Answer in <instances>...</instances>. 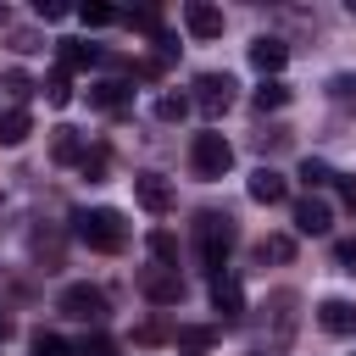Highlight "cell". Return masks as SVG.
Instances as JSON below:
<instances>
[{
    "label": "cell",
    "mask_w": 356,
    "mask_h": 356,
    "mask_svg": "<svg viewBox=\"0 0 356 356\" xmlns=\"http://www.w3.org/2000/svg\"><path fill=\"white\" fill-rule=\"evenodd\" d=\"M72 234H78L89 250H100V256H117V250L128 245V222H122V211H111V206H83V211H72Z\"/></svg>",
    "instance_id": "1"
},
{
    "label": "cell",
    "mask_w": 356,
    "mask_h": 356,
    "mask_svg": "<svg viewBox=\"0 0 356 356\" xmlns=\"http://www.w3.org/2000/svg\"><path fill=\"white\" fill-rule=\"evenodd\" d=\"M234 245H239V228H234L228 211H200V217H195V256H200V267H206L211 278L222 273V261H228Z\"/></svg>",
    "instance_id": "2"
},
{
    "label": "cell",
    "mask_w": 356,
    "mask_h": 356,
    "mask_svg": "<svg viewBox=\"0 0 356 356\" xmlns=\"http://www.w3.org/2000/svg\"><path fill=\"white\" fill-rule=\"evenodd\" d=\"M189 167H195V178H222V172L234 167V145H228L222 134H195Z\"/></svg>",
    "instance_id": "3"
},
{
    "label": "cell",
    "mask_w": 356,
    "mask_h": 356,
    "mask_svg": "<svg viewBox=\"0 0 356 356\" xmlns=\"http://www.w3.org/2000/svg\"><path fill=\"white\" fill-rule=\"evenodd\" d=\"M56 312L72 317V323H100V317H106V289H95V284H67L61 300H56Z\"/></svg>",
    "instance_id": "4"
},
{
    "label": "cell",
    "mask_w": 356,
    "mask_h": 356,
    "mask_svg": "<svg viewBox=\"0 0 356 356\" xmlns=\"http://www.w3.org/2000/svg\"><path fill=\"white\" fill-rule=\"evenodd\" d=\"M234 89H239V83H234L228 72H200V78H195V106H200V117L217 122V117L234 106Z\"/></svg>",
    "instance_id": "5"
},
{
    "label": "cell",
    "mask_w": 356,
    "mask_h": 356,
    "mask_svg": "<svg viewBox=\"0 0 356 356\" xmlns=\"http://www.w3.org/2000/svg\"><path fill=\"white\" fill-rule=\"evenodd\" d=\"M139 295H145L150 306H178V300H184L178 267H145V273H139Z\"/></svg>",
    "instance_id": "6"
},
{
    "label": "cell",
    "mask_w": 356,
    "mask_h": 356,
    "mask_svg": "<svg viewBox=\"0 0 356 356\" xmlns=\"http://www.w3.org/2000/svg\"><path fill=\"white\" fill-rule=\"evenodd\" d=\"M134 200H139L150 217H167V211H172V184H167L161 172H139V178H134Z\"/></svg>",
    "instance_id": "7"
},
{
    "label": "cell",
    "mask_w": 356,
    "mask_h": 356,
    "mask_svg": "<svg viewBox=\"0 0 356 356\" xmlns=\"http://www.w3.org/2000/svg\"><path fill=\"white\" fill-rule=\"evenodd\" d=\"M334 228V211H328V200L323 195H306V200H295V234H306V239H323Z\"/></svg>",
    "instance_id": "8"
},
{
    "label": "cell",
    "mask_w": 356,
    "mask_h": 356,
    "mask_svg": "<svg viewBox=\"0 0 356 356\" xmlns=\"http://www.w3.org/2000/svg\"><path fill=\"white\" fill-rule=\"evenodd\" d=\"M211 306H217L228 323H239V317H245V289H239V278L217 273V278H211Z\"/></svg>",
    "instance_id": "9"
},
{
    "label": "cell",
    "mask_w": 356,
    "mask_h": 356,
    "mask_svg": "<svg viewBox=\"0 0 356 356\" xmlns=\"http://www.w3.org/2000/svg\"><path fill=\"white\" fill-rule=\"evenodd\" d=\"M317 323H323V334L350 339V334H356V306H350V300H323V306H317Z\"/></svg>",
    "instance_id": "10"
},
{
    "label": "cell",
    "mask_w": 356,
    "mask_h": 356,
    "mask_svg": "<svg viewBox=\"0 0 356 356\" xmlns=\"http://www.w3.org/2000/svg\"><path fill=\"white\" fill-rule=\"evenodd\" d=\"M211 345H217V328H206V323L172 328V350H178V356H211Z\"/></svg>",
    "instance_id": "11"
},
{
    "label": "cell",
    "mask_w": 356,
    "mask_h": 356,
    "mask_svg": "<svg viewBox=\"0 0 356 356\" xmlns=\"http://www.w3.org/2000/svg\"><path fill=\"white\" fill-rule=\"evenodd\" d=\"M184 28H189L195 39H217V33H222V11L206 6V0H189V6H184Z\"/></svg>",
    "instance_id": "12"
},
{
    "label": "cell",
    "mask_w": 356,
    "mask_h": 356,
    "mask_svg": "<svg viewBox=\"0 0 356 356\" xmlns=\"http://www.w3.org/2000/svg\"><path fill=\"white\" fill-rule=\"evenodd\" d=\"M56 67H61V72L100 67V50H95V44H83V39H56Z\"/></svg>",
    "instance_id": "13"
},
{
    "label": "cell",
    "mask_w": 356,
    "mask_h": 356,
    "mask_svg": "<svg viewBox=\"0 0 356 356\" xmlns=\"http://www.w3.org/2000/svg\"><path fill=\"white\" fill-rule=\"evenodd\" d=\"M284 61H289V44H284V39H273V33H261V39L250 44V67H256L261 78H273V72H278Z\"/></svg>",
    "instance_id": "14"
},
{
    "label": "cell",
    "mask_w": 356,
    "mask_h": 356,
    "mask_svg": "<svg viewBox=\"0 0 356 356\" xmlns=\"http://www.w3.org/2000/svg\"><path fill=\"white\" fill-rule=\"evenodd\" d=\"M284 195H289L284 172H273V167H256V172H250V200H261V206H278Z\"/></svg>",
    "instance_id": "15"
},
{
    "label": "cell",
    "mask_w": 356,
    "mask_h": 356,
    "mask_svg": "<svg viewBox=\"0 0 356 356\" xmlns=\"http://www.w3.org/2000/svg\"><path fill=\"white\" fill-rule=\"evenodd\" d=\"M50 156H56L61 167H78V161L89 156V145L78 139V128H56V139H50Z\"/></svg>",
    "instance_id": "16"
},
{
    "label": "cell",
    "mask_w": 356,
    "mask_h": 356,
    "mask_svg": "<svg viewBox=\"0 0 356 356\" xmlns=\"http://www.w3.org/2000/svg\"><path fill=\"white\" fill-rule=\"evenodd\" d=\"M33 134V117H28V106H11V111H0V145H22Z\"/></svg>",
    "instance_id": "17"
},
{
    "label": "cell",
    "mask_w": 356,
    "mask_h": 356,
    "mask_svg": "<svg viewBox=\"0 0 356 356\" xmlns=\"http://www.w3.org/2000/svg\"><path fill=\"white\" fill-rule=\"evenodd\" d=\"M72 11H78L83 28H111V22H122V11L106 6V0H83V6H72Z\"/></svg>",
    "instance_id": "18"
},
{
    "label": "cell",
    "mask_w": 356,
    "mask_h": 356,
    "mask_svg": "<svg viewBox=\"0 0 356 356\" xmlns=\"http://www.w3.org/2000/svg\"><path fill=\"white\" fill-rule=\"evenodd\" d=\"M89 106H100V111H122V106H128V83H117V78L95 83V89H89Z\"/></svg>",
    "instance_id": "19"
},
{
    "label": "cell",
    "mask_w": 356,
    "mask_h": 356,
    "mask_svg": "<svg viewBox=\"0 0 356 356\" xmlns=\"http://www.w3.org/2000/svg\"><path fill=\"white\" fill-rule=\"evenodd\" d=\"M250 100H256V111H278V106H289V83H278V78H261Z\"/></svg>",
    "instance_id": "20"
},
{
    "label": "cell",
    "mask_w": 356,
    "mask_h": 356,
    "mask_svg": "<svg viewBox=\"0 0 356 356\" xmlns=\"http://www.w3.org/2000/svg\"><path fill=\"white\" fill-rule=\"evenodd\" d=\"M150 256H156V267H178V239L167 228H150Z\"/></svg>",
    "instance_id": "21"
},
{
    "label": "cell",
    "mask_w": 356,
    "mask_h": 356,
    "mask_svg": "<svg viewBox=\"0 0 356 356\" xmlns=\"http://www.w3.org/2000/svg\"><path fill=\"white\" fill-rule=\"evenodd\" d=\"M300 184H306V189H328V184H334V167L317 161V156H306V161H300Z\"/></svg>",
    "instance_id": "22"
},
{
    "label": "cell",
    "mask_w": 356,
    "mask_h": 356,
    "mask_svg": "<svg viewBox=\"0 0 356 356\" xmlns=\"http://www.w3.org/2000/svg\"><path fill=\"white\" fill-rule=\"evenodd\" d=\"M256 256H261V261H289V256H295V239H289V234H267V239L256 245Z\"/></svg>",
    "instance_id": "23"
},
{
    "label": "cell",
    "mask_w": 356,
    "mask_h": 356,
    "mask_svg": "<svg viewBox=\"0 0 356 356\" xmlns=\"http://www.w3.org/2000/svg\"><path fill=\"white\" fill-rule=\"evenodd\" d=\"M39 89H44V100H50V106H67V100H72V83H67V72H61V67H56Z\"/></svg>",
    "instance_id": "24"
},
{
    "label": "cell",
    "mask_w": 356,
    "mask_h": 356,
    "mask_svg": "<svg viewBox=\"0 0 356 356\" xmlns=\"http://www.w3.org/2000/svg\"><path fill=\"white\" fill-rule=\"evenodd\" d=\"M78 356H122V350H117V339H111V334H100V328H95V334H83Z\"/></svg>",
    "instance_id": "25"
},
{
    "label": "cell",
    "mask_w": 356,
    "mask_h": 356,
    "mask_svg": "<svg viewBox=\"0 0 356 356\" xmlns=\"http://www.w3.org/2000/svg\"><path fill=\"white\" fill-rule=\"evenodd\" d=\"M33 356H78V345H67L61 334H33Z\"/></svg>",
    "instance_id": "26"
},
{
    "label": "cell",
    "mask_w": 356,
    "mask_h": 356,
    "mask_svg": "<svg viewBox=\"0 0 356 356\" xmlns=\"http://www.w3.org/2000/svg\"><path fill=\"white\" fill-rule=\"evenodd\" d=\"M0 89H6V95H11V100H17V106H22V100H28V95H33V89H39V83H33V78H28V72H6V78H0Z\"/></svg>",
    "instance_id": "27"
},
{
    "label": "cell",
    "mask_w": 356,
    "mask_h": 356,
    "mask_svg": "<svg viewBox=\"0 0 356 356\" xmlns=\"http://www.w3.org/2000/svg\"><path fill=\"white\" fill-rule=\"evenodd\" d=\"M328 95H334V106H356V72L328 78Z\"/></svg>",
    "instance_id": "28"
},
{
    "label": "cell",
    "mask_w": 356,
    "mask_h": 356,
    "mask_svg": "<svg viewBox=\"0 0 356 356\" xmlns=\"http://www.w3.org/2000/svg\"><path fill=\"white\" fill-rule=\"evenodd\" d=\"M184 111H189V100H184V95H161V100H156V117H161V122H178Z\"/></svg>",
    "instance_id": "29"
},
{
    "label": "cell",
    "mask_w": 356,
    "mask_h": 356,
    "mask_svg": "<svg viewBox=\"0 0 356 356\" xmlns=\"http://www.w3.org/2000/svg\"><path fill=\"white\" fill-rule=\"evenodd\" d=\"M334 267L339 273H356V239H339L334 245Z\"/></svg>",
    "instance_id": "30"
},
{
    "label": "cell",
    "mask_w": 356,
    "mask_h": 356,
    "mask_svg": "<svg viewBox=\"0 0 356 356\" xmlns=\"http://www.w3.org/2000/svg\"><path fill=\"white\" fill-rule=\"evenodd\" d=\"M33 11H39L44 22H61V17L72 11V6H67V0H33Z\"/></svg>",
    "instance_id": "31"
},
{
    "label": "cell",
    "mask_w": 356,
    "mask_h": 356,
    "mask_svg": "<svg viewBox=\"0 0 356 356\" xmlns=\"http://www.w3.org/2000/svg\"><path fill=\"white\" fill-rule=\"evenodd\" d=\"M78 167H83V178H95V184H100V172H106V150H89Z\"/></svg>",
    "instance_id": "32"
},
{
    "label": "cell",
    "mask_w": 356,
    "mask_h": 356,
    "mask_svg": "<svg viewBox=\"0 0 356 356\" xmlns=\"http://www.w3.org/2000/svg\"><path fill=\"white\" fill-rule=\"evenodd\" d=\"M11 44H17V50H44V44H39V33H28V28H17V33H11Z\"/></svg>",
    "instance_id": "33"
},
{
    "label": "cell",
    "mask_w": 356,
    "mask_h": 356,
    "mask_svg": "<svg viewBox=\"0 0 356 356\" xmlns=\"http://www.w3.org/2000/svg\"><path fill=\"white\" fill-rule=\"evenodd\" d=\"M245 356H284V350H273V345H250Z\"/></svg>",
    "instance_id": "34"
},
{
    "label": "cell",
    "mask_w": 356,
    "mask_h": 356,
    "mask_svg": "<svg viewBox=\"0 0 356 356\" xmlns=\"http://www.w3.org/2000/svg\"><path fill=\"white\" fill-rule=\"evenodd\" d=\"M6 339H11V317L0 312V345H6Z\"/></svg>",
    "instance_id": "35"
},
{
    "label": "cell",
    "mask_w": 356,
    "mask_h": 356,
    "mask_svg": "<svg viewBox=\"0 0 356 356\" xmlns=\"http://www.w3.org/2000/svg\"><path fill=\"white\" fill-rule=\"evenodd\" d=\"M345 206H350V211H356V184H345Z\"/></svg>",
    "instance_id": "36"
},
{
    "label": "cell",
    "mask_w": 356,
    "mask_h": 356,
    "mask_svg": "<svg viewBox=\"0 0 356 356\" xmlns=\"http://www.w3.org/2000/svg\"><path fill=\"white\" fill-rule=\"evenodd\" d=\"M0 22H6V6H0Z\"/></svg>",
    "instance_id": "37"
},
{
    "label": "cell",
    "mask_w": 356,
    "mask_h": 356,
    "mask_svg": "<svg viewBox=\"0 0 356 356\" xmlns=\"http://www.w3.org/2000/svg\"><path fill=\"white\" fill-rule=\"evenodd\" d=\"M350 17H356V6H350Z\"/></svg>",
    "instance_id": "38"
}]
</instances>
